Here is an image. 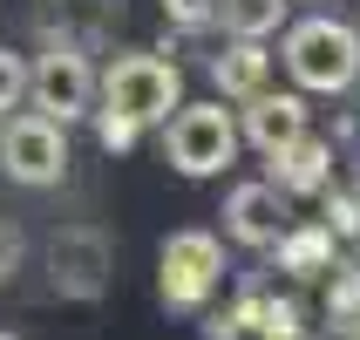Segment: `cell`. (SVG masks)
Returning a JSON list of instances; mask_svg holds the SVG:
<instances>
[{
    "label": "cell",
    "instance_id": "18",
    "mask_svg": "<svg viewBox=\"0 0 360 340\" xmlns=\"http://www.w3.org/2000/svg\"><path fill=\"white\" fill-rule=\"evenodd\" d=\"M89 116H96V137H102V150H116V157H122V150H136V137H143L136 122L109 116V109H89Z\"/></svg>",
    "mask_w": 360,
    "mask_h": 340
},
{
    "label": "cell",
    "instance_id": "10",
    "mask_svg": "<svg viewBox=\"0 0 360 340\" xmlns=\"http://www.w3.org/2000/svg\"><path fill=\"white\" fill-rule=\"evenodd\" d=\"M272 191H279V198H320L326 184H333V143L326 137H313V130H306L300 143H285V150H272Z\"/></svg>",
    "mask_w": 360,
    "mask_h": 340
},
{
    "label": "cell",
    "instance_id": "14",
    "mask_svg": "<svg viewBox=\"0 0 360 340\" xmlns=\"http://www.w3.org/2000/svg\"><path fill=\"white\" fill-rule=\"evenodd\" d=\"M231 327H238V340H245V334H259V340H279V334H292V327H300V300L245 293V300L231 306Z\"/></svg>",
    "mask_w": 360,
    "mask_h": 340
},
{
    "label": "cell",
    "instance_id": "7",
    "mask_svg": "<svg viewBox=\"0 0 360 340\" xmlns=\"http://www.w3.org/2000/svg\"><path fill=\"white\" fill-rule=\"evenodd\" d=\"M238 143H252L259 157H272V150H285V143H300L306 130H313V109H306L300 89H259V96L238 102Z\"/></svg>",
    "mask_w": 360,
    "mask_h": 340
},
{
    "label": "cell",
    "instance_id": "22",
    "mask_svg": "<svg viewBox=\"0 0 360 340\" xmlns=\"http://www.w3.org/2000/svg\"><path fill=\"white\" fill-rule=\"evenodd\" d=\"M279 340H320V334H313V327H292V334H279Z\"/></svg>",
    "mask_w": 360,
    "mask_h": 340
},
{
    "label": "cell",
    "instance_id": "13",
    "mask_svg": "<svg viewBox=\"0 0 360 340\" xmlns=\"http://www.w3.org/2000/svg\"><path fill=\"white\" fill-rule=\"evenodd\" d=\"M285 7H292V0H218L211 20H224L231 41H272L285 27Z\"/></svg>",
    "mask_w": 360,
    "mask_h": 340
},
{
    "label": "cell",
    "instance_id": "3",
    "mask_svg": "<svg viewBox=\"0 0 360 340\" xmlns=\"http://www.w3.org/2000/svg\"><path fill=\"white\" fill-rule=\"evenodd\" d=\"M163 157L177 177H218L238 163V122L224 102H177L163 116Z\"/></svg>",
    "mask_w": 360,
    "mask_h": 340
},
{
    "label": "cell",
    "instance_id": "12",
    "mask_svg": "<svg viewBox=\"0 0 360 340\" xmlns=\"http://www.w3.org/2000/svg\"><path fill=\"white\" fill-rule=\"evenodd\" d=\"M279 252V272H300V279H320V272H333L340 265V252H333V232L326 225H285V239L272 245Z\"/></svg>",
    "mask_w": 360,
    "mask_h": 340
},
{
    "label": "cell",
    "instance_id": "5",
    "mask_svg": "<svg viewBox=\"0 0 360 340\" xmlns=\"http://www.w3.org/2000/svg\"><path fill=\"white\" fill-rule=\"evenodd\" d=\"M0 170L27 191H48V184L68 177V130L48 116H7L0 122Z\"/></svg>",
    "mask_w": 360,
    "mask_h": 340
},
{
    "label": "cell",
    "instance_id": "6",
    "mask_svg": "<svg viewBox=\"0 0 360 340\" xmlns=\"http://www.w3.org/2000/svg\"><path fill=\"white\" fill-rule=\"evenodd\" d=\"M27 102H34V116L48 122H82L89 109H96V68H89V55H75V48H48V55L27 61Z\"/></svg>",
    "mask_w": 360,
    "mask_h": 340
},
{
    "label": "cell",
    "instance_id": "4",
    "mask_svg": "<svg viewBox=\"0 0 360 340\" xmlns=\"http://www.w3.org/2000/svg\"><path fill=\"white\" fill-rule=\"evenodd\" d=\"M218 279H224V239L218 232H170L163 239V252H157V293H163V306L170 313H198L211 293H218Z\"/></svg>",
    "mask_w": 360,
    "mask_h": 340
},
{
    "label": "cell",
    "instance_id": "9",
    "mask_svg": "<svg viewBox=\"0 0 360 340\" xmlns=\"http://www.w3.org/2000/svg\"><path fill=\"white\" fill-rule=\"evenodd\" d=\"M292 198H279L265 177L238 184L231 198H224V232L245 245V252H272V245L285 239V225H292V211H285Z\"/></svg>",
    "mask_w": 360,
    "mask_h": 340
},
{
    "label": "cell",
    "instance_id": "15",
    "mask_svg": "<svg viewBox=\"0 0 360 340\" xmlns=\"http://www.w3.org/2000/svg\"><path fill=\"white\" fill-rule=\"evenodd\" d=\"M326 320L340 327H360V265H333L326 272Z\"/></svg>",
    "mask_w": 360,
    "mask_h": 340
},
{
    "label": "cell",
    "instance_id": "19",
    "mask_svg": "<svg viewBox=\"0 0 360 340\" xmlns=\"http://www.w3.org/2000/svg\"><path fill=\"white\" fill-rule=\"evenodd\" d=\"M211 7H218V0H163V20H177V27H211Z\"/></svg>",
    "mask_w": 360,
    "mask_h": 340
},
{
    "label": "cell",
    "instance_id": "20",
    "mask_svg": "<svg viewBox=\"0 0 360 340\" xmlns=\"http://www.w3.org/2000/svg\"><path fill=\"white\" fill-rule=\"evenodd\" d=\"M14 265H20V232L0 218V279H14Z\"/></svg>",
    "mask_w": 360,
    "mask_h": 340
},
{
    "label": "cell",
    "instance_id": "1",
    "mask_svg": "<svg viewBox=\"0 0 360 340\" xmlns=\"http://www.w3.org/2000/svg\"><path fill=\"white\" fill-rule=\"evenodd\" d=\"M279 61L300 96H347L360 82V27H347L333 14H306L285 27Z\"/></svg>",
    "mask_w": 360,
    "mask_h": 340
},
{
    "label": "cell",
    "instance_id": "24",
    "mask_svg": "<svg viewBox=\"0 0 360 340\" xmlns=\"http://www.w3.org/2000/svg\"><path fill=\"white\" fill-rule=\"evenodd\" d=\"M347 340H360V327H347Z\"/></svg>",
    "mask_w": 360,
    "mask_h": 340
},
{
    "label": "cell",
    "instance_id": "23",
    "mask_svg": "<svg viewBox=\"0 0 360 340\" xmlns=\"http://www.w3.org/2000/svg\"><path fill=\"white\" fill-rule=\"evenodd\" d=\"M354 204H360V163H354Z\"/></svg>",
    "mask_w": 360,
    "mask_h": 340
},
{
    "label": "cell",
    "instance_id": "21",
    "mask_svg": "<svg viewBox=\"0 0 360 340\" xmlns=\"http://www.w3.org/2000/svg\"><path fill=\"white\" fill-rule=\"evenodd\" d=\"M204 340H238V327H231V313H211V320H204Z\"/></svg>",
    "mask_w": 360,
    "mask_h": 340
},
{
    "label": "cell",
    "instance_id": "2",
    "mask_svg": "<svg viewBox=\"0 0 360 340\" xmlns=\"http://www.w3.org/2000/svg\"><path fill=\"white\" fill-rule=\"evenodd\" d=\"M177 102H184V68H177V61H163V55H143V48H136V55H116L96 75V109L136 122V130L163 122Z\"/></svg>",
    "mask_w": 360,
    "mask_h": 340
},
{
    "label": "cell",
    "instance_id": "8",
    "mask_svg": "<svg viewBox=\"0 0 360 340\" xmlns=\"http://www.w3.org/2000/svg\"><path fill=\"white\" fill-rule=\"evenodd\" d=\"M48 272H55V293L68 300H96L109 286V239L89 232V225H68L48 239Z\"/></svg>",
    "mask_w": 360,
    "mask_h": 340
},
{
    "label": "cell",
    "instance_id": "25",
    "mask_svg": "<svg viewBox=\"0 0 360 340\" xmlns=\"http://www.w3.org/2000/svg\"><path fill=\"white\" fill-rule=\"evenodd\" d=\"M0 340H20V334H0Z\"/></svg>",
    "mask_w": 360,
    "mask_h": 340
},
{
    "label": "cell",
    "instance_id": "11",
    "mask_svg": "<svg viewBox=\"0 0 360 340\" xmlns=\"http://www.w3.org/2000/svg\"><path fill=\"white\" fill-rule=\"evenodd\" d=\"M211 82H218L224 102H245V96H259V89H272V48L265 41H231L211 61Z\"/></svg>",
    "mask_w": 360,
    "mask_h": 340
},
{
    "label": "cell",
    "instance_id": "17",
    "mask_svg": "<svg viewBox=\"0 0 360 340\" xmlns=\"http://www.w3.org/2000/svg\"><path fill=\"white\" fill-rule=\"evenodd\" d=\"M14 102H27V61L0 48V109H14Z\"/></svg>",
    "mask_w": 360,
    "mask_h": 340
},
{
    "label": "cell",
    "instance_id": "16",
    "mask_svg": "<svg viewBox=\"0 0 360 340\" xmlns=\"http://www.w3.org/2000/svg\"><path fill=\"white\" fill-rule=\"evenodd\" d=\"M320 198H326V232H333V239H360V204H354V191H340V198H333V184H326V191H320Z\"/></svg>",
    "mask_w": 360,
    "mask_h": 340
}]
</instances>
